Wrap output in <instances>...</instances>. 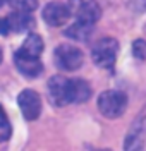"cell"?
I'll use <instances>...</instances> for the list:
<instances>
[{
  "instance_id": "cell-1",
  "label": "cell",
  "mask_w": 146,
  "mask_h": 151,
  "mask_svg": "<svg viewBox=\"0 0 146 151\" xmlns=\"http://www.w3.org/2000/svg\"><path fill=\"white\" fill-rule=\"evenodd\" d=\"M127 108V96L117 89H107L98 96V110L107 119H119Z\"/></svg>"
},
{
  "instance_id": "cell-2",
  "label": "cell",
  "mask_w": 146,
  "mask_h": 151,
  "mask_svg": "<svg viewBox=\"0 0 146 151\" xmlns=\"http://www.w3.org/2000/svg\"><path fill=\"white\" fill-rule=\"evenodd\" d=\"M119 53V43L115 38H100L91 48V58L98 67L101 69H112L117 60Z\"/></svg>"
},
{
  "instance_id": "cell-3",
  "label": "cell",
  "mask_w": 146,
  "mask_h": 151,
  "mask_svg": "<svg viewBox=\"0 0 146 151\" xmlns=\"http://www.w3.org/2000/svg\"><path fill=\"white\" fill-rule=\"evenodd\" d=\"M53 62L60 70L65 72H74L84 62V55L78 47L69 45V43H62L55 48L53 52Z\"/></svg>"
},
{
  "instance_id": "cell-4",
  "label": "cell",
  "mask_w": 146,
  "mask_h": 151,
  "mask_svg": "<svg viewBox=\"0 0 146 151\" xmlns=\"http://www.w3.org/2000/svg\"><path fill=\"white\" fill-rule=\"evenodd\" d=\"M70 16H74L79 21L86 22H96L101 17V7L96 0H67Z\"/></svg>"
},
{
  "instance_id": "cell-5",
  "label": "cell",
  "mask_w": 146,
  "mask_h": 151,
  "mask_svg": "<svg viewBox=\"0 0 146 151\" xmlns=\"http://www.w3.org/2000/svg\"><path fill=\"white\" fill-rule=\"evenodd\" d=\"M17 105L26 120H36L41 115V96L35 89H22L17 96Z\"/></svg>"
},
{
  "instance_id": "cell-6",
  "label": "cell",
  "mask_w": 146,
  "mask_h": 151,
  "mask_svg": "<svg viewBox=\"0 0 146 151\" xmlns=\"http://www.w3.org/2000/svg\"><path fill=\"white\" fill-rule=\"evenodd\" d=\"M48 98L55 106H65L70 103V79L53 76L48 81Z\"/></svg>"
},
{
  "instance_id": "cell-7",
  "label": "cell",
  "mask_w": 146,
  "mask_h": 151,
  "mask_svg": "<svg viewBox=\"0 0 146 151\" xmlns=\"http://www.w3.org/2000/svg\"><path fill=\"white\" fill-rule=\"evenodd\" d=\"M41 17L43 21L52 26V28H58V26H64L70 17V10H69L67 4H60V2H50L43 7L41 12Z\"/></svg>"
},
{
  "instance_id": "cell-8",
  "label": "cell",
  "mask_w": 146,
  "mask_h": 151,
  "mask_svg": "<svg viewBox=\"0 0 146 151\" xmlns=\"http://www.w3.org/2000/svg\"><path fill=\"white\" fill-rule=\"evenodd\" d=\"M14 64H16V69L24 77H28V79H36L43 72V64H41L40 57H29V55H24V53L16 52Z\"/></svg>"
},
{
  "instance_id": "cell-9",
  "label": "cell",
  "mask_w": 146,
  "mask_h": 151,
  "mask_svg": "<svg viewBox=\"0 0 146 151\" xmlns=\"http://www.w3.org/2000/svg\"><path fill=\"white\" fill-rule=\"evenodd\" d=\"M146 137V113L137 117L124 139V150H141Z\"/></svg>"
},
{
  "instance_id": "cell-10",
  "label": "cell",
  "mask_w": 146,
  "mask_h": 151,
  "mask_svg": "<svg viewBox=\"0 0 146 151\" xmlns=\"http://www.w3.org/2000/svg\"><path fill=\"white\" fill-rule=\"evenodd\" d=\"M7 19H9L10 31L14 33H24L35 26V19L31 12H26V10H14Z\"/></svg>"
},
{
  "instance_id": "cell-11",
  "label": "cell",
  "mask_w": 146,
  "mask_h": 151,
  "mask_svg": "<svg viewBox=\"0 0 146 151\" xmlns=\"http://www.w3.org/2000/svg\"><path fill=\"white\" fill-rule=\"evenodd\" d=\"M64 35L70 40H74V41H88L89 36L93 35V22H86V21H79L76 19V22L74 24H70L65 31H64Z\"/></svg>"
},
{
  "instance_id": "cell-12",
  "label": "cell",
  "mask_w": 146,
  "mask_h": 151,
  "mask_svg": "<svg viewBox=\"0 0 146 151\" xmlns=\"http://www.w3.org/2000/svg\"><path fill=\"white\" fill-rule=\"evenodd\" d=\"M91 96V86L84 79H70V103H84Z\"/></svg>"
},
{
  "instance_id": "cell-13",
  "label": "cell",
  "mask_w": 146,
  "mask_h": 151,
  "mask_svg": "<svg viewBox=\"0 0 146 151\" xmlns=\"http://www.w3.org/2000/svg\"><path fill=\"white\" fill-rule=\"evenodd\" d=\"M43 47L45 45H43L41 36L36 35V33H29L17 52L19 53H24V55H29V57H40L43 53Z\"/></svg>"
},
{
  "instance_id": "cell-14",
  "label": "cell",
  "mask_w": 146,
  "mask_h": 151,
  "mask_svg": "<svg viewBox=\"0 0 146 151\" xmlns=\"http://www.w3.org/2000/svg\"><path fill=\"white\" fill-rule=\"evenodd\" d=\"M10 134H12V127H10L9 117L0 105V142H5L10 137Z\"/></svg>"
},
{
  "instance_id": "cell-15",
  "label": "cell",
  "mask_w": 146,
  "mask_h": 151,
  "mask_svg": "<svg viewBox=\"0 0 146 151\" xmlns=\"http://www.w3.org/2000/svg\"><path fill=\"white\" fill-rule=\"evenodd\" d=\"M9 5L14 10H26L33 12L38 7V0H9Z\"/></svg>"
},
{
  "instance_id": "cell-16",
  "label": "cell",
  "mask_w": 146,
  "mask_h": 151,
  "mask_svg": "<svg viewBox=\"0 0 146 151\" xmlns=\"http://www.w3.org/2000/svg\"><path fill=\"white\" fill-rule=\"evenodd\" d=\"M132 55L136 57L137 60H146V40H134Z\"/></svg>"
},
{
  "instance_id": "cell-17",
  "label": "cell",
  "mask_w": 146,
  "mask_h": 151,
  "mask_svg": "<svg viewBox=\"0 0 146 151\" xmlns=\"http://www.w3.org/2000/svg\"><path fill=\"white\" fill-rule=\"evenodd\" d=\"M10 33V26H9V19H0V35L2 36H5V35H9Z\"/></svg>"
},
{
  "instance_id": "cell-18",
  "label": "cell",
  "mask_w": 146,
  "mask_h": 151,
  "mask_svg": "<svg viewBox=\"0 0 146 151\" xmlns=\"http://www.w3.org/2000/svg\"><path fill=\"white\" fill-rule=\"evenodd\" d=\"M7 2H9V0H0V7H2V5H5Z\"/></svg>"
},
{
  "instance_id": "cell-19",
  "label": "cell",
  "mask_w": 146,
  "mask_h": 151,
  "mask_svg": "<svg viewBox=\"0 0 146 151\" xmlns=\"http://www.w3.org/2000/svg\"><path fill=\"white\" fill-rule=\"evenodd\" d=\"M2 58H4V52H2V48H0V64H2Z\"/></svg>"
}]
</instances>
